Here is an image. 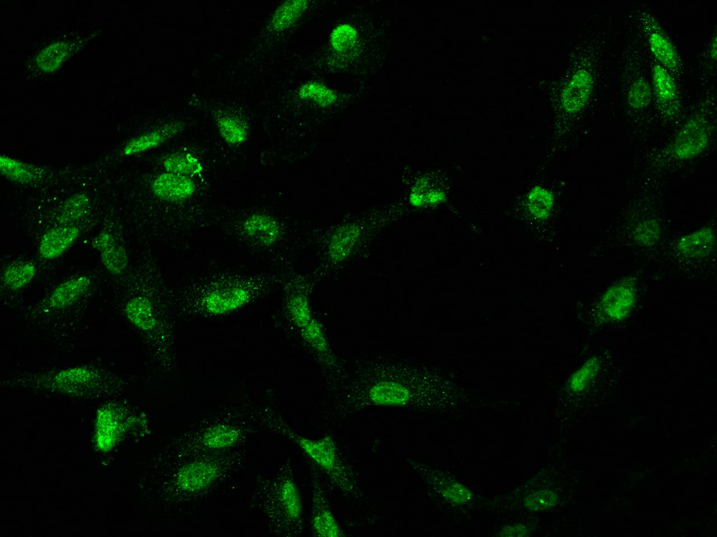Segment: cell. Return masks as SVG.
Masks as SVG:
<instances>
[{
    "instance_id": "cell-2",
    "label": "cell",
    "mask_w": 717,
    "mask_h": 537,
    "mask_svg": "<svg viewBox=\"0 0 717 537\" xmlns=\"http://www.w3.org/2000/svg\"><path fill=\"white\" fill-rule=\"evenodd\" d=\"M709 134L705 122L695 117L688 121L681 129L674 143L676 155L683 159L692 158L701 153L706 147Z\"/></svg>"
},
{
    "instance_id": "cell-37",
    "label": "cell",
    "mask_w": 717,
    "mask_h": 537,
    "mask_svg": "<svg viewBox=\"0 0 717 537\" xmlns=\"http://www.w3.org/2000/svg\"><path fill=\"white\" fill-rule=\"evenodd\" d=\"M636 236L643 243L655 241L659 236L658 225L655 222L646 221L636 229Z\"/></svg>"
},
{
    "instance_id": "cell-22",
    "label": "cell",
    "mask_w": 717,
    "mask_h": 537,
    "mask_svg": "<svg viewBox=\"0 0 717 537\" xmlns=\"http://www.w3.org/2000/svg\"><path fill=\"white\" fill-rule=\"evenodd\" d=\"M280 498L288 516L296 520L300 517L302 512L300 497L295 483L286 480L281 487Z\"/></svg>"
},
{
    "instance_id": "cell-1",
    "label": "cell",
    "mask_w": 717,
    "mask_h": 537,
    "mask_svg": "<svg viewBox=\"0 0 717 537\" xmlns=\"http://www.w3.org/2000/svg\"><path fill=\"white\" fill-rule=\"evenodd\" d=\"M297 441L305 452L325 471L341 489L351 491L352 487L346 470L330 438L324 437L320 440H313L298 436Z\"/></svg>"
},
{
    "instance_id": "cell-11",
    "label": "cell",
    "mask_w": 717,
    "mask_h": 537,
    "mask_svg": "<svg viewBox=\"0 0 717 537\" xmlns=\"http://www.w3.org/2000/svg\"><path fill=\"white\" fill-rule=\"evenodd\" d=\"M312 527L319 536H339L341 529L320 493L314 494Z\"/></svg>"
},
{
    "instance_id": "cell-24",
    "label": "cell",
    "mask_w": 717,
    "mask_h": 537,
    "mask_svg": "<svg viewBox=\"0 0 717 537\" xmlns=\"http://www.w3.org/2000/svg\"><path fill=\"white\" fill-rule=\"evenodd\" d=\"M299 96L304 99H312L322 107L330 106L336 99L331 90L316 82L303 85L299 90Z\"/></svg>"
},
{
    "instance_id": "cell-5",
    "label": "cell",
    "mask_w": 717,
    "mask_h": 537,
    "mask_svg": "<svg viewBox=\"0 0 717 537\" xmlns=\"http://www.w3.org/2000/svg\"><path fill=\"white\" fill-rule=\"evenodd\" d=\"M368 397L375 405L403 406L409 402L411 393L398 382L382 380L371 387Z\"/></svg>"
},
{
    "instance_id": "cell-26",
    "label": "cell",
    "mask_w": 717,
    "mask_h": 537,
    "mask_svg": "<svg viewBox=\"0 0 717 537\" xmlns=\"http://www.w3.org/2000/svg\"><path fill=\"white\" fill-rule=\"evenodd\" d=\"M89 206L90 201L86 195H74L65 202L59 219L63 223L74 222L85 215Z\"/></svg>"
},
{
    "instance_id": "cell-3",
    "label": "cell",
    "mask_w": 717,
    "mask_h": 537,
    "mask_svg": "<svg viewBox=\"0 0 717 537\" xmlns=\"http://www.w3.org/2000/svg\"><path fill=\"white\" fill-rule=\"evenodd\" d=\"M592 84V77L588 71H578L562 93V99L564 109L569 113H576L581 110L590 98Z\"/></svg>"
},
{
    "instance_id": "cell-7",
    "label": "cell",
    "mask_w": 717,
    "mask_h": 537,
    "mask_svg": "<svg viewBox=\"0 0 717 537\" xmlns=\"http://www.w3.org/2000/svg\"><path fill=\"white\" fill-rule=\"evenodd\" d=\"M216 467L204 461L190 464L180 470L177 475L179 486L186 491H197L207 486L215 478Z\"/></svg>"
},
{
    "instance_id": "cell-30",
    "label": "cell",
    "mask_w": 717,
    "mask_h": 537,
    "mask_svg": "<svg viewBox=\"0 0 717 537\" xmlns=\"http://www.w3.org/2000/svg\"><path fill=\"white\" fill-rule=\"evenodd\" d=\"M221 136L228 143H239L246 138V131L236 120L230 117H223L218 122Z\"/></svg>"
},
{
    "instance_id": "cell-39",
    "label": "cell",
    "mask_w": 717,
    "mask_h": 537,
    "mask_svg": "<svg viewBox=\"0 0 717 537\" xmlns=\"http://www.w3.org/2000/svg\"><path fill=\"white\" fill-rule=\"evenodd\" d=\"M60 379H67L71 380H85L90 377V372L85 368H71L61 372L59 374Z\"/></svg>"
},
{
    "instance_id": "cell-40",
    "label": "cell",
    "mask_w": 717,
    "mask_h": 537,
    "mask_svg": "<svg viewBox=\"0 0 717 537\" xmlns=\"http://www.w3.org/2000/svg\"><path fill=\"white\" fill-rule=\"evenodd\" d=\"M711 55L713 58H716V39L714 37L711 45Z\"/></svg>"
},
{
    "instance_id": "cell-28",
    "label": "cell",
    "mask_w": 717,
    "mask_h": 537,
    "mask_svg": "<svg viewBox=\"0 0 717 537\" xmlns=\"http://www.w3.org/2000/svg\"><path fill=\"white\" fill-rule=\"evenodd\" d=\"M357 38L355 28L343 24L335 27L330 34V41L334 50L342 52L354 45Z\"/></svg>"
},
{
    "instance_id": "cell-6",
    "label": "cell",
    "mask_w": 717,
    "mask_h": 537,
    "mask_svg": "<svg viewBox=\"0 0 717 537\" xmlns=\"http://www.w3.org/2000/svg\"><path fill=\"white\" fill-rule=\"evenodd\" d=\"M78 229L64 225L50 229L42 238L39 250L45 259H53L60 255L78 236Z\"/></svg>"
},
{
    "instance_id": "cell-31",
    "label": "cell",
    "mask_w": 717,
    "mask_h": 537,
    "mask_svg": "<svg viewBox=\"0 0 717 537\" xmlns=\"http://www.w3.org/2000/svg\"><path fill=\"white\" fill-rule=\"evenodd\" d=\"M650 101V90L648 83L643 79L635 80L630 87L628 93V101L634 108H642Z\"/></svg>"
},
{
    "instance_id": "cell-20",
    "label": "cell",
    "mask_w": 717,
    "mask_h": 537,
    "mask_svg": "<svg viewBox=\"0 0 717 537\" xmlns=\"http://www.w3.org/2000/svg\"><path fill=\"white\" fill-rule=\"evenodd\" d=\"M239 437L237 429L218 425L210 429L204 436V444L211 448H222L234 444Z\"/></svg>"
},
{
    "instance_id": "cell-29",
    "label": "cell",
    "mask_w": 717,
    "mask_h": 537,
    "mask_svg": "<svg viewBox=\"0 0 717 537\" xmlns=\"http://www.w3.org/2000/svg\"><path fill=\"white\" fill-rule=\"evenodd\" d=\"M165 134L160 131L149 133L130 141L124 149L125 155H132L153 148L162 143Z\"/></svg>"
},
{
    "instance_id": "cell-17",
    "label": "cell",
    "mask_w": 717,
    "mask_h": 537,
    "mask_svg": "<svg viewBox=\"0 0 717 537\" xmlns=\"http://www.w3.org/2000/svg\"><path fill=\"white\" fill-rule=\"evenodd\" d=\"M307 2L302 0L288 1L281 5L276 11L272 24L276 30H283L290 27L302 14Z\"/></svg>"
},
{
    "instance_id": "cell-14",
    "label": "cell",
    "mask_w": 717,
    "mask_h": 537,
    "mask_svg": "<svg viewBox=\"0 0 717 537\" xmlns=\"http://www.w3.org/2000/svg\"><path fill=\"white\" fill-rule=\"evenodd\" d=\"M714 241L712 231L704 228L683 236L678 243L679 250L688 256L699 257L708 252Z\"/></svg>"
},
{
    "instance_id": "cell-9",
    "label": "cell",
    "mask_w": 717,
    "mask_h": 537,
    "mask_svg": "<svg viewBox=\"0 0 717 537\" xmlns=\"http://www.w3.org/2000/svg\"><path fill=\"white\" fill-rule=\"evenodd\" d=\"M248 293L241 288L211 292L205 300V306L209 313L221 314L239 308L246 303Z\"/></svg>"
},
{
    "instance_id": "cell-27",
    "label": "cell",
    "mask_w": 717,
    "mask_h": 537,
    "mask_svg": "<svg viewBox=\"0 0 717 537\" xmlns=\"http://www.w3.org/2000/svg\"><path fill=\"white\" fill-rule=\"evenodd\" d=\"M357 230L353 227L342 229L332 241L330 253L336 261L344 258L349 252L357 237Z\"/></svg>"
},
{
    "instance_id": "cell-13",
    "label": "cell",
    "mask_w": 717,
    "mask_h": 537,
    "mask_svg": "<svg viewBox=\"0 0 717 537\" xmlns=\"http://www.w3.org/2000/svg\"><path fill=\"white\" fill-rule=\"evenodd\" d=\"M89 278L81 276L69 280L57 287L50 298V305L55 308H61L70 305L88 288Z\"/></svg>"
},
{
    "instance_id": "cell-16",
    "label": "cell",
    "mask_w": 717,
    "mask_h": 537,
    "mask_svg": "<svg viewBox=\"0 0 717 537\" xmlns=\"http://www.w3.org/2000/svg\"><path fill=\"white\" fill-rule=\"evenodd\" d=\"M650 50L654 56L665 66L676 68L678 56L670 41L662 34L653 32L649 36Z\"/></svg>"
},
{
    "instance_id": "cell-19",
    "label": "cell",
    "mask_w": 717,
    "mask_h": 537,
    "mask_svg": "<svg viewBox=\"0 0 717 537\" xmlns=\"http://www.w3.org/2000/svg\"><path fill=\"white\" fill-rule=\"evenodd\" d=\"M165 166L169 172L181 176L197 174L202 169L199 161L188 153L174 154L168 157L165 161Z\"/></svg>"
},
{
    "instance_id": "cell-12",
    "label": "cell",
    "mask_w": 717,
    "mask_h": 537,
    "mask_svg": "<svg viewBox=\"0 0 717 537\" xmlns=\"http://www.w3.org/2000/svg\"><path fill=\"white\" fill-rule=\"evenodd\" d=\"M633 301L632 291L626 286L617 285L606 292L603 299V306L610 317L622 319L629 313Z\"/></svg>"
},
{
    "instance_id": "cell-15",
    "label": "cell",
    "mask_w": 717,
    "mask_h": 537,
    "mask_svg": "<svg viewBox=\"0 0 717 537\" xmlns=\"http://www.w3.org/2000/svg\"><path fill=\"white\" fill-rule=\"evenodd\" d=\"M126 313L130 320L143 330L151 329L155 324L150 301L141 296L130 300L126 306Z\"/></svg>"
},
{
    "instance_id": "cell-38",
    "label": "cell",
    "mask_w": 717,
    "mask_h": 537,
    "mask_svg": "<svg viewBox=\"0 0 717 537\" xmlns=\"http://www.w3.org/2000/svg\"><path fill=\"white\" fill-rule=\"evenodd\" d=\"M445 496L456 502H463L470 498V492L461 485L454 484L447 487L444 491Z\"/></svg>"
},
{
    "instance_id": "cell-36",
    "label": "cell",
    "mask_w": 717,
    "mask_h": 537,
    "mask_svg": "<svg viewBox=\"0 0 717 537\" xmlns=\"http://www.w3.org/2000/svg\"><path fill=\"white\" fill-rule=\"evenodd\" d=\"M597 368V362L591 359L579 370L572 377L571 386L573 389H579L582 387L584 383L587 379L591 378L595 373Z\"/></svg>"
},
{
    "instance_id": "cell-33",
    "label": "cell",
    "mask_w": 717,
    "mask_h": 537,
    "mask_svg": "<svg viewBox=\"0 0 717 537\" xmlns=\"http://www.w3.org/2000/svg\"><path fill=\"white\" fill-rule=\"evenodd\" d=\"M290 310L294 321L298 326L305 327L310 322L309 307L304 297L293 298L290 303Z\"/></svg>"
},
{
    "instance_id": "cell-4",
    "label": "cell",
    "mask_w": 717,
    "mask_h": 537,
    "mask_svg": "<svg viewBox=\"0 0 717 537\" xmlns=\"http://www.w3.org/2000/svg\"><path fill=\"white\" fill-rule=\"evenodd\" d=\"M194 189V184L190 179L172 173L158 176L153 184L154 194L167 201L187 199L193 194Z\"/></svg>"
},
{
    "instance_id": "cell-23",
    "label": "cell",
    "mask_w": 717,
    "mask_h": 537,
    "mask_svg": "<svg viewBox=\"0 0 717 537\" xmlns=\"http://www.w3.org/2000/svg\"><path fill=\"white\" fill-rule=\"evenodd\" d=\"M653 80L655 90L658 98L662 101H670L676 96L674 82L665 69L655 65L653 70Z\"/></svg>"
},
{
    "instance_id": "cell-34",
    "label": "cell",
    "mask_w": 717,
    "mask_h": 537,
    "mask_svg": "<svg viewBox=\"0 0 717 537\" xmlns=\"http://www.w3.org/2000/svg\"><path fill=\"white\" fill-rule=\"evenodd\" d=\"M303 334L306 340L316 350L323 352L327 348L326 341L319 324L314 320L305 327Z\"/></svg>"
},
{
    "instance_id": "cell-10",
    "label": "cell",
    "mask_w": 717,
    "mask_h": 537,
    "mask_svg": "<svg viewBox=\"0 0 717 537\" xmlns=\"http://www.w3.org/2000/svg\"><path fill=\"white\" fill-rule=\"evenodd\" d=\"M246 235L260 244L270 245L277 238L279 233L277 223L271 217L253 215L243 225Z\"/></svg>"
},
{
    "instance_id": "cell-21",
    "label": "cell",
    "mask_w": 717,
    "mask_h": 537,
    "mask_svg": "<svg viewBox=\"0 0 717 537\" xmlns=\"http://www.w3.org/2000/svg\"><path fill=\"white\" fill-rule=\"evenodd\" d=\"M67 54V44L62 42L55 43L39 53L37 63L43 71H51L61 64Z\"/></svg>"
},
{
    "instance_id": "cell-8",
    "label": "cell",
    "mask_w": 717,
    "mask_h": 537,
    "mask_svg": "<svg viewBox=\"0 0 717 537\" xmlns=\"http://www.w3.org/2000/svg\"><path fill=\"white\" fill-rule=\"evenodd\" d=\"M93 245L101 252L104 265L112 273H120L127 266L125 250L108 234L104 233L95 238Z\"/></svg>"
},
{
    "instance_id": "cell-35",
    "label": "cell",
    "mask_w": 717,
    "mask_h": 537,
    "mask_svg": "<svg viewBox=\"0 0 717 537\" xmlns=\"http://www.w3.org/2000/svg\"><path fill=\"white\" fill-rule=\"evenodd\" d=\"M553 501L551 492L542 490L529 495L525 499V504L531 510H543L550 506Z\"/></svg>"
},
{
    "instance_id": "cell-25",
    "label": "cell",
    "mask_w": 717,
    "mask_h": 537,
    "mask_svg": "<svg viewBox=\"0 0 717 537\" xmlns=\"http://www.w3.org/2000/svg\"><path fill=\"white\" fill-rule=\"evenodd\" d=\"M1 170L10 179L21 182L32 181L36 177L31 168L8 157H1Z\"/></svg>"
},
{
    "instance_id": "cell-32",
    "label": "cell",
    "mask_w": 717,
    "mask_h": 537,
    "mask_svg": "<svg viewBox=\"0 0 717 537\" xmlns=\"http://www.w3.org/2000/svg\"><path fill=\"white\" fill-rule=\"evenodd\" d=\"M529 202L533 209L532 213L539 217L546 216L552 206V196L545 189H534L529 197Z\"/></svg>"
},
{
    "instance_id": "cell-18",
    "label": "cell",
    "mask_w": 717,
    "mask_h": 537,
    "mask_svg": "<svg viewBox=\"0 0 717 537\" xmlns=\"http://www.w3.org/2000/svg\"><path fill=\"white\" fill-rule=\"evenodd\" d=\"M34 265L28 262H20L9 266L4 274L5 283L11 289H18L27 285L35 274Z\"/></svg>"
}]
</instances>
